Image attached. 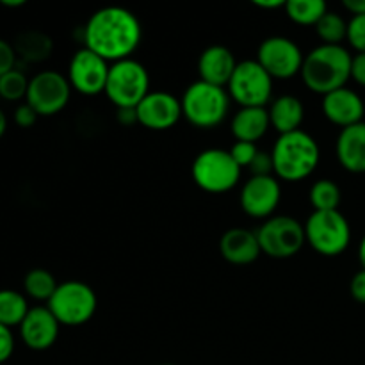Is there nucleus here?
<instances>
[{
  "instance_id": "obj_8",
  "label": "nucleus",
  "mask_w": 365,
  "mask_h": 365,
  "mask_svg": "<svg viewBox=\"0 0 365 365\" xmlns=\"http://www.w3.org/2000/svg\"><path fill=\"white\" fill-rule=\"evenodd\" d=\"M305 237L307 245L312 246L319 255L337 257L344 253L351 242V227L339 210L312 212L305 223Z\"/></svg>"
},
{
  "instance_id": "obj_39",
  "label": "nucleus",
  "mask_w": 365,
  "mask_h": 365,
  "mask_svg": "<svg viewBox=\"0 0 365 365\" xmlns=\"http://www.w3.org/2000/svg\"><path fill=\"white\" fill-rule=\"evenodd\" d=\"M118 121L123 125L138 123V114H135V109H118Z\"/></svg>"
},
{
  "instance_id": "obj_20",
  "label": "nucleus",
  "mask_w": 365,
  "mask_h": 365,
  "mask_svg": "<svg viewBox=\"0 0 365 365\" xmlns=\"http://www.w3.org/2000/svg\"><path fill=\"white\" fill-rule=\"evenodd\" d=\"M341 166L349 173H365V121L342 128L335 143Z\"/></svg>"
},
{
  "instance_id": "obj_1",
  "label": "nucleus",
  "mask_w": 365,
  "mask_h": 365,
  "mask_svg": "<svg viewBox=\"0 0 365 365\" xmlns=\"http://www.w3.org/2000/svg\"><path fill=\"white\" fill-rule=\"evenodd\" d=\"M143 39L141 21L125 7L109 6L95 11L84 25V46L107 63L130 59Z\"/></svg>"
},
{
  "instance_id": "obj_33",
  "label": "nucleus",
  "mask_w": 365,
  "mask_h": 365,
  "mask_svg": "<svg viewBox=\"0 0 365 365\" xmlns=\"http://www.w3.org/2000/svg\"><path fill=\"white\" fill-rule=\"evenodd\" d=\"M16 64V50L6 39H0V77L14 70Z\"/></svg>"
},
{
  "instance_id": "obj_40",
  "label": "nucleus",
  "mask_w": 365,
  "mask_h": 365,
  "mask_svg": "<svg viewBox=\"0 0 365 365\" xmlns=\"http://www.w3.org/2000/svg\"><path fill=\"white\" fill-rule=\"evenodd\" d=\"M253 6L260 7V9L274 11V9H284L285 2L284 0H253Z\"/></svg>"
},
{
  "instance_id": "obj_25",
  "label": "nucleus",
  "mask_w": 365,
  "mask_h": 365,
  "mask_svg": "<svg viewBox=\"0 0 365 365\" xmlns=\"http://www.w3.org/2000/svg\"><path fill=\"white\" fill-rule=\"evenodd\" d=\"M285 13L294 24L303 27H316L317 21L328 13V7L323 0H289L285 2Z\"/></svg>"
},
{
  "instance_id": "obj_13",
  "label": "nucleus",
  "mask_w": 365,
  "mask_h": 365,
  "mask_svg": "<svg viewBox=\"0 0 365 365\" xmlns=\"http://www.w3.org/2000/svg\"><path fill=\"white\" fill-rule=\"evenodd\" d=\"M110 63L89 48H81L73 53L68 66V81L71 89L81 95L95 96L106 91Z\"/></svg>"
},
{
  "instance_id": "obj_6",
  "label": "nucleus",
  "mask_w": 365,
  "mask_h": 365,
  "mask_svg": "<svg viewBox=\"0 0 365 365\" xmlns=\"http://www.w3.org/2000/svg\"><path fill=\"white\" fill-rule=\"evenodd\" d=\"M103 93L118 109H135L150 93L148 70L132 57L113 63Z\"/></svg>"
},
{
  "instance_id": "obj_29",
  "label": "nucleus",
  "mask_w": 365,
  "mask_h": 365,
  "mask_svg": "<svg viewBox=\"0 0 365 365\" xmlns=\"http://www.w3.org/2000/svg\"><path fill=\"white\" fill-rule=\"evenodd\" d=\"M27 89L29 78L16 68L0 77V96L7 102H18V100L25 98Z\"/></svg>"
},
{
  "instance_id": "obj_19",
  "label": "nucleus",
  "mask_w": 365,
  "mask_h": 365,
  "mask_svg": "<svg viewBox=\"0 0 365 365\" xmlns=\"http://www.w3.org/2000/svg\"><path fill=\"white\" fill-rule=\"evenodd\" d=\"M235 68H237V61L234 53L223 45L209 46L203 50L198 59L200 81L220 86V88H227Z\"/></svg>"
},
{
  "instance_id": "obj_2",
  "label": "nucleus",
  "mask_w": 365,
  "mask_h": 365,
  "mask_svg": "<svg viewBox=\"0 0 365 365\" xmlns=\"http://www.w3.org/2000/svg\"><path fill=\"white\" fill-rule=\"evenodd\" d=\"M353 56L342 45H319L303 59L302 81L310 91L328 95L346 88L351 78Z\"/></svg>"
},
{
  "instance_id": "obj_42",
  "label": "nucleus",
  "mask_w": 365,
  "mask_h": 365,
  "mask_svg": "<svg viewBox=\"0 0 365 365\" xmlns=\"http://www.w3.org/2000/svg\"><path fill=\"white\" fill-rule=\"evenodd\" d=\"M359 259H360V264H362V269H365V235L362 241H360V246H359Z\"/></svg>"
},
{
  "instance_id": "obj_37",
  "label": "nucleus",
  "mask_w": 365,
  "mask_h": 365,
  "mask_svg": "<svg viewBox=\"0 0 365 365\" xmlns=\"http://www.w3.org/2000/svg\"><path fill=\"white\" fill-rule=\"evenodd\" d=\"M351 78L356 84L365 88V53H356V56H353Z\"/></svg>"
},
{
  "instance_id": "obj_3",
  "label": "nucleus",
  "mask_w": 365,
  "mask_h": 365,
  "mask_svg": "<svg viewBox=\"0 0 365 365\" xmlns=\"http://www.w3.org/2000/svg\"><path fill=\"white\" fill-rule=\"evenodd\" d=\"M274 177L285 182H299L316 171L321 159V150L316 139L305 130L278 135L273 150Z\"/></svg>"
},
{
  "instance_id": "obj_23",
  "label": "nucleus",
  "mask_w": 365,
  "mask_h": 365,
  "mask_svg": "<svg viewBox=\"0 0 365 365\" xmlns=\"http://www.w3.org/2000/svg\"><path fill=\"white\" fill-rule=\"evenodd\" d=\"M52 39L39 31H27L21 32L14 43L16 56H20L24 61L29 63H41L52 53Z\"/></svg>"
},
{
  "instance_id": "obj_22",
  "label": "nucleus",
  "mask_w": 365,
  "mask_h": 365,
  "mask_svg": "<svg viewBox=\"0 0 365 365\" xmlns=\"http://www.w3.org/2000/svg\"><path fill=\"white\" fill-rule=\"evenodd\" d=\"M269 123L280 135L302 130V123L305 120V107L302 100L294 95H282L271 102Z\"/></svg>"
},
{
  "instance_id": "obj_10",
  "label": "nucleus",
  "mask_w": 365,
  "mask_h": 365,
  "mask_svg": "<svg viewBox=\"0 0 365 365\" xmlns=\"http://www.w3.org/2000/svg\"><path fill=\"white\" fill-rule=\"evenodd\" d=\"M227 91L241 107H266L273 100V78L255 59H246L237 63Z\"/></svg>"
},
{
  "instance_id": "obj_34",
  "label": "nucleus",
  "mask_w": 365,
  "mask_h": 365,
  "mask_svg": "<svg viewBox=\"0 0 365 365\" xmlns=\"http://www.w3.org/2000/svg\"><path fill=\"white\" fill-rule=\"evenodd\" d=\"M14 353V335L11 328L0 324V365L6 364Z\"/></svg>"
},
{
  "instance_id": "obj_15",
  "label": "nucleus",
  "mask_w": 365,
  "mask_h": 365,
  "mask_svg": "<svg viewBox=\"0 0 365 365\" xmlns=\"http://www.w3.org/2000/svg\"><path fill=\"white\" fill-rule=\"evenodd\" d=\"M138 123L148 130H170L184 116L180 98L166 91H150L135 107Z\"/></svg>"
},
{
  "instance_id": "obj_26",
  "label": "nucleus",
  "mask_w": 365,
  "mask_h": 365,
  "mask_svg": "<svg viewBox=\"0 0 365 365\" xmlns=\"http://www.w3.org/2000/svg\"><path fill=\"white\" fill-rule=\"evenodd\" d=\"M310 205L314 207V212H330V210H339V205L342 202L341 187L334 180L314 182L309 192Z\"/></svg>"
},
{
  "instance_id": "obj_16",
  "label": "nucleus",
  "mask_w": 365,
  "mask_h": 365,
  "mask_svg": "<svg viewBox=\"0 0 365 365\" xmlns=\"http://www.w3.org/2000/svg\"><path fill=\"white\" fill-rule=\"evenodd\" d=\"M18 328H20L21 342L27 348L34 351H45L57 342L61 324L48 307H32Z\"/></svg>"
},
{
  "instance_id": "obj_31",
  "label": "nucleus",
  "mask_w": 365,
  "mask_h": 365,
  "mask_svg": "<svg viewBox=\"0 0 365 365\" xmlns=\"http://www.w3.org/2000/svg\"><path fill=\"white\" fill-rule=\"evenodd\" d=\"M259 153V148L253 143H245V141H235V145L230 148V155L234 157V160L237 163V166L241 168H250V164L253 163L255 155Z\"/></svg>"
},
{
  "instance_id": "obj_28",
  "label": "nucleus",
  "mask_w": 365,
  "mask_h": 365,
  "mask_svg": "<svg viewBox=\"0 0 365 365\" xmlns=\"http://www.w3.org/2000/svg\"><path fill=\"white\" fill-rule=\"evenodd\" d=\"M316 32L323 45H341L348 39V21L339 13L328 11L316 25Z\"/></svg>"
},
{
  "instance_id": "obj_30",
  "label": "nucleus",
  "mask_w": 365,
  "mask_h": 365,
  "mask_svg": "<svg viewBox=\"0 0 365 365\" xmlns=\"http://www.w3.org/2000/svg\"><path fill=\"white\" fill-rule=\"evenodd\" d=\"M348 43L356 53H365V14L353 16L348 21Z\"/></svg>"
},
{
  "instance_id": "obj_43",
  "label": "nucleus",
  "mask_w": 365,
  "mask_h": 365,
  "mask_svg": "<svg viewBox=\"0 0 365 365\" xmlns=\"http://www.w3.org/2000/svg\"><path fill=\"white\" fill-rule=\"evenodd\" d=\"M6 130H7V118L6 114H4V110L0 109V138L6 134Z\"/></svg>"
},
{
  "instance_id": "obj_27",
  "label": "nucleus",
  "mask_w": 365,
  "mask_h": 365,
  "mask_svg": "<svg viewBox=\"0 0 365 365\" xmlns=\"http://www.w3.org/2000/svg\"><path fill=\"white\" fill-rule=\"evenodd\" d=\"M56 277H53L50 271L43 269V267H36V269H31L24 278V289L25 294L29 298L36 299V302H46L52 298L53 292L57 289Z\"/></svg>"
},
{
  "instance_id": "obj_18",
  "label": "nucleus",
  "mask_w": 365,
  "mask_h": 365,
  "mask_svg": "<svg viewBox=\"0 0 365 365\" xmlns=\"http://www.w3.org/2000/svg\"><path fill=\"white\" fill-rule=\"evenodd\" d=\"M220 253L234 266H248L259 259L262 250L255 232L248 228H230L221 235Z\"/></svg>"
},
{
  "instance_id": "obj_21",
  "label": "nucleus",
  "mask_w": 365,
  "mask_h": 365,
  "mask_svg": "<svg viewBox=\"0 0 365 365\" xmlns=\"http://www.w3.org/2000/svg\"><path fill=\"white\" fill-rule=\"evenodd\" d=\"M269 127L267 107H241L234 114L230 123L235 141L253 143V145L266 135Z\"/></svg>"
},
{
  "instance_id": "obj_4",
  "label": "nucleus",
  "mask_w": 365,
  "mask_h": 365,
  "mask_svg": "<svg viewBox=\"0 0 365 365\" xmlns=\"http://www.w3.org/2000/svg\"><path fill=\"white\" fill-rule=\"evenodd\" d=\"M184 118L196 128H214L221 125L230 109L227 88L196 81L180 98Z\"/></svg>"
},
{
  "instance_id": "obj_17",
  "label": "nucleus",
  "mask_w": 365,
  "mask_h": 365,
  "mask_svg": "<svg viewBox=\"0 0 365 365\" xmlns=\"http://www.w3.org/2000/svg\"><path fill=\"white\" fill-rule=\"evenodd\" d=\"M321 109H323L324 118L330 123L341 127V130L351 127V125L362 123L365 114L364 100L360 98L359 93L349 89L348 86L324 95Z\"/></svg>"
},
{
  "instance_id": "obj_32",
  "label": "nucleus",
  "mask_w": 365,
  "mask_h": 365,
  "mask_svg": "<svg viewBox=\"0 0 365 365\" xmlns=\"http://www.w3.org/2000/svg\"><path fill=\"white\" fill-rule=\"evenodd\" d=\"M248 170L252 173V177H271V175H274L273 157H271V153L259 150V153L255 155L253 163L250 164Z\"/></svg>"
},
{
  "instance_id": "obj_44",
  "label": "nucleus",
  "mask_w": 365,
  "mask_h": 365,
  "mask_svg": "<svg viewBox=\"0 0 365 365\" xmlns=\"http://www.w3.org/2000/svg\"><path fill=\"white\" fill-rule=\"evenodd\" d=\"M163 365H173V364H163Z\"/></svg>"
},
{
  "instance_id": "obj_35",
  "label": "nucleus",
  "mask_w": 365,
  "mask_h": 365,
  "mask_svg": "<svg viewBox=\"0 0 365 365\" xmlns=\"http://www.w3.org/2000/svg\"><path fill=\"white\" fill-rule=\"evenodd\" d=\"M36 120H38V113H36L27 102L18 106L16 110H14V123H16L18 127L29 128L36 123Z\"/></svg>"
},
{
  "instance_id": "obj_12",
  "label": "nucleus",
  "mask_w": 365,
  "mask_h": 365,
  "mask_svg": "<svg viewBox=\"0 0 365 365\" xmlns=\"http://www.w3.org/2000/svg\"><path fill=\"white\" fill-rule=\"evenodd\" d=\"M303 59L305 56L298 43L284 36H271L260 43L255 61L271 75L273 81H287L302 73Z\"/></svg>"
},
{
  "instance_id": "obj_36",
  "label": "nucleus",
  "mask_w": 365,
  "mask_h": 365,
  "mask_svg": "<svg viewBox=\"0 0 365 365\" xmlns=\"http://www.w3.org/2000/svg\"><path fill=\"white\" fill-rule=\"evenodd\" d=\"M349 292H351L353 299H355L356 303H362V305H365V269H360L359 273L351 278Z\"/></svg>"
},
{
  "instance_id": "obj_9",
  "label": "nucleus",
  "mask_w": 365,
  "mask_h": 365,
  "mask_svg": "<svg viewBox=\"0 0 365 365\" xmlns=\"http://www.w3.org/2000/svg\"><path fill=\"white\" fill-rule=\"evenodd\" d=\"M262 253L271 259H291L307 245L305 225L291 216H273L255 232Z\"/></svg>"
},
{
  "instance_id": "obj_7",
  "label": "nucleus",
  "mask_w": 365,
  "mask_h": 365,
  "mask_svg": "<svg viewBox=\"0 0 365 365\" xmlns=\"http://www.w3.org/2000/svg\"><path fill=\"white\" fill-rule=\"evenodd\" d=\"M46 307L59 321L61 327H81L95 316L98 299L88 284L68 280L57 285Z\"/></svg>"
},
{
  "instance_id": "obj_14",
  "label": "nucleus",
  "mask_w": 365,
  "mask_h": 365,
  "mask_svg": "<svg viewBox=\"0 0 365 365\" xmlns=\"http://www.w3.org/2000/svg\"><path fill=\"white\" fill-rule=\"evenodd\" d=\"M282 200V185L274 175L250 177L241 189V209L253 220H269Z\"/></svg>"
},
{
  "instance_id": "obj_41",
  "label": "nucleus",
  "mask_w": 365,
  "mask_h": 365,
  "mask_svg": "<svg viewBox=\"0 0 365 365\" xmlns=\"http://www.w3.org/2000/svg\"><path fill=\"white\" fill-rule=\"evenodd\" d=\"M0 4H2L4 7H21L25 6V0H0Z\"/></svg>"
},
{
  "instance_id": "obj_24",
  "label": "nucleus",
  "mask_w": 365,
  "mask_h": 365,
  "mask_svg": "<svg viewBox=\"0 0 365 365\" xmlns=\"http://www.w3.org/2000/svg\"><path fill=\"white\" fill-rule=\"evenodd\" d=\"M29 310L31 307L24 294H20L18 291H11V289L0 291V324L7 328L20 327Z\"/></svg>"
},
{
  "instance_id": "obj_38",
  "label": "nucleus",
  "mask_w": 365,
  "mask_h": 365,
  "mask_svg": "<svg viewBox=\"0 0 365 365\" xmlns=\"http://www.w3.org/2000/svg\"><path fill=\"white\" fill-rule=\"evenodd\" d=\"M344 7L353 16H362V14H365V0H344Z\"/></svg>"
},
{
  "instance_id": "obj_11",
  "label": "nucleus",
  "mask_w": 365,
  "mask_h": 365,
  "mask_svg": "<svg viewBox=\"0 0 365 365\" xmlns=\"http://www.w3.org/2000/svg\"><path fill=\"white\" fill-rule=\"evenodd\" d=\"M71 96V86L68 77L53 70L39 71L29 81L27 100L29 106L38 116H53L68 106Z\"/></svg>"
},
{
  "instance_id": "obj_5",
  "label": "nucleus",
  "mask_w": 365,
  "mask_h": 365,
  "mask_svg": "<svg viewBox=\"0 0 365 365\" xmlns=\"http://www.w3.org/2000/svg\"><path fill=\"white\" fill-rule=\"evenodd\" d=\"M191 177L202 191L223 195L239 184L241 168L230 155V150L209 148L200 152L192 160Z\"/></svg>"
}]
</instances>
